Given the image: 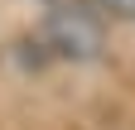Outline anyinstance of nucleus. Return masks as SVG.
Masks as SVG:
<instances>
[{"label":"nucleus","instance_id":"f257e3e1","mask_svg":"<svg viewBox=\"0 0 135 130\" xmlns=\"http://www.w3.org/2000/svg\"><path fill=\"white\" fill-rule=\"evenodd\" d=\"M44 43L53 48L63 63H97L106 48V19L87 5V0H58L44 14Z\"/></svg>","mask_w":135,"mask_h":130},{"label":"nucleus","instance_id":"f03ea898","mask_svg":"<svg viewBox=\"0 0 135 130\" xmlns=\"http://www.w3.org/2000/svg\"><path fill=\"white\" fill-rule=\"evenodd\" d=\"M87 5L101 14V19H116V24H135V0H87Z\"/></svg>","mask_w":135,"mask_h":130},{"label":"nucleus","instance_id":"7ed1b4c3","mask_svg":"<svg viewBox=\"0 0 135 130\" xmlns=\"http://www.w3.org/2000/svg\"><path fill=\"white\" fill-rule=\"evenodd\" d=\"M44 5H58V0H44Z\"/></svg>","mask_w":135,"mask_h":130}]
</instances>
